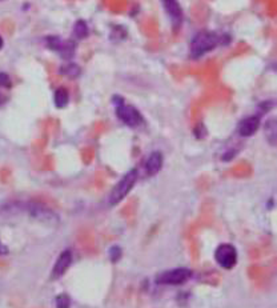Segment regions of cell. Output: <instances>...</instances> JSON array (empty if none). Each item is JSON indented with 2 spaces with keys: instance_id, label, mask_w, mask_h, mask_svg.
<instances>
[{
  "instance_id": "cell-21",
  "label": "cell",
  "mask_w": 277,
  "mask_h": 308,
  "mask_svg": "<svg viewBox=\"0 0 277 308\" xmlns=\"http://www.w3.org/2000/svg\"><path fill=\"white\" fill-rule=\"evenodd\" d=\"M3 44H4V41H3V38L0 36V50L3 48Z\"/></svg>"
},
{
  "instance_id": "cell-20",
  "label": "cell",
  "mask_w": 277,
  "mask_h": 308,
  "mask_svg": "<svg viewBox=\"0 0 277 308\" xmlns=\"http://www.w3.org/2000/svg\"><path fill=\"white\" fill-rule=\"evenodd\" d=\"M4 101H5V97H4V96L0 95V106H1V104H3Z\"/></svg>"
},
{
  "instance_id": "cell-10",
  "label": "cell",
  "mask_w": 277,
  "mask_h": 308,
  "mask_svg": "<svg viewBox=\"0 0 277 308\" xmlns=\"http://www.w3.org/2000/svg\"><path fill=\"white\" fill-rule=\"evenodd\" d=\"M162 167H163V154L159 151H155V152H152L151 155L148 156L144 168H146V172L148 173V175L153 176V175H156L157 172L162 170Z\"/></svg>"
},
{
  "instance_id": "cell-16",
  "label": "cell",
  "mask_w": 277,
  "mask_h": 308,
  "mask_svg": "<svg viewBox=\"0 0 277 308\" xmlns=\"http://www.w3.org/2000/svg\"><path fill=\"white\" fill-rule=\"evenodd\" d=\"M70 307H71V300L67 295L61 293V295H59V296L56 298V308H70Z\"/></svg>"
},
{
  "instance_id": "cell-5",
  "label": "cell",
  "mask_w": 277,
  "mask_h": 308,
  "mask_svg": "<svg viewBox=\"0 0 277 308\" xmlns=\"http://www.w3.org/2000/svg\"><path fill=\"white\" fill-rule=\"evenodd\" d=\"M215 259L220 267L231 270L237 263L236 248L231 244H222L217 247L216 252H215Z\"/></svg>"
},
{
  "instance_id": "cell-19",
  "label": "cell",
  "mask_w": 277,
  "mask_h": 308,
  "mask_svg": "<svg viewBox=\"0 0 277 308\" xmlns=\"http://www.w3.org/2000/svg\"><path fill=\"white\" fill-rule=\"evenodd\" d=\"M5 252H7V250H5L4 246H3V244L0 243V253H5Z\"/></svg>"
},
{
  "instance_id": "cell-12",
  "label": "cell",
  "mask_w": 277,
  "mask_h": 308,
  "mask_svg": "<svg viewBox=\"0 0 277 308\" xmlns=\"http://www.w3.org/2000/svg\"><path fill=\"white\" fill-rule=\"evenodd\" d=\"M88 25L84 20L76 21L75 27H74V34L77 39H84L86 36H88Z\"/></svg>"
},
{
  "instance_id": "cell-11",
  "label": "cell",
  "mask_w": 277,
  "mask_h": 308,
  "mask_svg": "<svg viewBox=\"0 0 277 308\" xmlns=\"http://www.w3.org/2000/svg\"><path fill=\"white\" fill-rule=\"evenodd\" d=\"M54 101H55L57 108H64L68 104V101H70V94H68L66 88L60 87V88L56 90L55 95H54Z\"/></svg>"
},
{
  "instance_id": "cell-15",
  "label": "cell",
  "mask_w": 277,
  "mask_h": 308,
  "mask_svg": "<svg viewBox=\"0 0 277 308\" xmlns=\"http://www.w3.org/2000/svg\"><path fill=\"white\" fill-rule=\"evenodd\" d=\"M265 132H267V137L269 139V142L275 144V140H276V123H275V119L268 121L267 127H265Z\"/></svg>"
},
{
  "instance_id": "cell-4",
  "label": "cell",
  "mask_w": 277,
  "mask_h": 308,
  "mask_svg": "<svg viewBox=\"0 0 277 308\" xmlns=\"http://www.w3.org/2000/svg\"><path fill=\"white\" fill-rule=\"evenodd\" d=\"M24 210L30 213L31 217H34L37 222L43 223V224L55 226L56 223L59 222L57 215L52 210L43 206L40 203H28L24 206Z\"/></svg>"
},
{
  "instance_id": "cell-17",
  "label": "cell",
  "mask_w": 277,
  "mask_h": 308,
  "mask_svg": "<svg viewBox=\"0 0 277 308\" xmlns=\"http://www.w3.org/2000/svg\"><path fill=\"white\" fill-rule=\"evenodd\" d=\"M11 77L5 72H0V87H4V88H10L11 87Z\"/></svg>"
},
{
  "instance_id": "cell-18",
  "label": "cell",
  "mask_w": 277,
  "mask_h": 308,
  "mask_svg": "<svg viewBox=\"0 0 277 308\" xmlns=\"http://www.w3.org/2000/svg\"><path fill=\"white\" fill-rule=\"evenodd\" d=\"M120 248L119 247H113L111 250V258L113 262H116V260H119V258H120Z\"/></svg>"
},
{
  "instance_id": "cell-9",
  "label": "cell",
  "mask_w": 277,
  "mask_h": 308,
  "mask_svg": "<svg viewBox=\"0 0 277 308\" xmlns=\"http://www.w3.org/2000/svg\"><path fill=\"white\" fill-rule=\"evenodd\" d=\"M71 262H72V253L70 251L61 252L59 259H57V262L54 266V270H52V278L57 279L60 278L61 275H64L68 267H70Z\"/></svg>"
},
{
  "instance_id": "cell-6",
  "label": "cell",
  "mask_w": 277,
  "mask_h": 308,
  "mask_svg": "<svg viewBox=\"0 0 277 308\" xmlns=\"http://www.w3.org/2000/svg\"><path fill=\"white\" fill-rule=\"evenodd\" d=\"M191 270H188V268H175V270H169V271L160 273L157 278V282L162 284L176 286V284L185 283L186 280L191 278Z\"/></svg>"
},
{
  "instance_id": "cell-8",
  "label": "cell",
  "mask_w": 277,
  "mask_h": 308,
  "mask_svg": "<svg viewBox=\"0 0 277 308\" xmlns=\"http://www.w3.org/2000/svg\"><path fill=\"white\" fill-rule=\"evenodd\" d=\"M259 127H260V117L249 116L240 123V126H239V134L242 137L252 136L253 134L259 130Z\"/></svg>"
},
{
  "instance_id": "cell-1",
  "label": "cell",
  "mask_w": 277,
  "mask_h": 308,
  "mask_svg": "<svg viewBox=\"0 0 277 308\" xmlns=\"http://www.w3.org/2000/svg\"><path fill=\"white\" fill-rule=\"evenodd\" d=\"M222 36L213 32H199L191 41L189 52H191L192 59H199L203 55H205L212 50H215L219 44L222 43Z\"/></svg>"
},
{
  "instance_id": "cell-2",
  "label": "cell",
  "mask_w": 277,
  "mask_h": 308,
  "mask_svg": "<svg viewBox=\"0 0 277 308\" xmlns=\"http://www.w3.org/2000/svg\"><path fill=\"white\" fill-rule=\"evenodd\" d=\"M137 176H139L137 170L136 168H132L131 171H128L124 176L121 177L120 182L113 187V190L111 191V195H110V204L111 206H115L117 203H120L129 193V191L133 188L135 183H136Z\"/></svg>"
},
{
  "instance_id": "cell-13",
  "label": "cell",
  "mask_w": 277,
  "mask_h": 308,
  "mask_svg": "<svg viewBox=\"0 0 277 308\" xmlns=\"http://www.w3.org/2000/svg\"><path fill=\"white\" fill-rule=\"evenodd\" d=\"M61 74H64L68 77H77L80 75V67L75 64V63H70V64H66L64 67H61Z\"/></svg>"
},
{
  "instance_id": "cell-14",
  "label": "cell",
  "mask_w": 277,
  "mask_h": 308,
  "mask_svg": "<svg viewBox=\"0 0 277 308\" xmlns=\"http://www.w3.org/2000/svg\"><path fill=\"white\" fill-rule=\"evenodd\" d=\"M46 43L48 48L57 51V52H60L63 46H64V40H61L59 36H50V38H47Z\"/></svg>"
},
{
  "instance_id": "cell-3",
  "label": "cell",
  "mask_w": 277,
  "mask_h": 308,
  "mask_svg": "<svg viewBox=\"0 0 277 308\" xmlns=\"http://www.w3.org/2000/svg\"><path fill=\"white\" fill-rule=\"evenodd\" d=\"M113 103H115L116 107V116L119 117L124 124L129 127H137L143 123V116H141L140 112L137 111L135 107L126 104L120 96H115Z\"/></svg>"
},
{
  "instance_id": "cell-7",
  "label": "cell",
  "mask_w": 277,
  "mask_h": 308,
  "mask_svg": "<svg viewBox=\"0 0 277 308\" xmlns=\"http://www.w3.org/2000/svg\"><path fill=\"white\" fill-rule=\"evenodd\" d=\"M160 1L163 3V7H164V10L169 16V19L172 20L173 25L177 27L179 24H182L183 10L179 0H160Z\"/></svg>"
}]
</instances>
